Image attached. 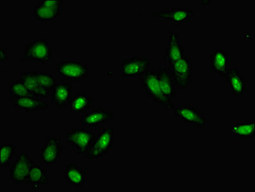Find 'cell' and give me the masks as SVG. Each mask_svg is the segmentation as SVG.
I'll list each match as a JSON object with an SVG mask.
<instances>
[{"label":"cell","mask_w":255,"mask_h":192,"mask_svg":"<svg viewBox=\"0 0 255 192\" xmlns=\"http://www.w3.org/2000/svg\"><path fill=\"white\" fill-rule=\"evenodd\" d=\"M142 87L147 97L151 98L152 102L158 103L166 110H172L175 105L171 99L165 97L161 90L156 71L148 69L146 73L138 77Z\"/></svg>","instance_id":"1"},{"label":"cell","mask_w":255,"mask_h":192,"mask_svg":"<svg viewBox=\"0 0 255 192\" xmlns=\"http://www.w3.org/2000/svg\"><path fill=\"white\" fill-rule=\"evenodd\" d=\"M52 51L50 42L44 38L29 42L21 59L23 62H39L46 64L51 61Z\"/></svg>","instance_id":"2"},{"label":"cell","mask_w":255,"mask_h":192,"mask_svg":"<svg viewBox=\"0 0 255 192\" xmlns=\"http://www.w3.org/2000/svg\"><path fill=\"white\" fill-rule=\"evenodd\" d=\"M168 70L175 86L180 90L186 92L192 82V66L190 57H182L169 66Z\"/></svg>","instance_id":"3"},{"label":"cell","mask_w":255,"mask_h":192,"mask_svg":"<svg viewBox=\"0 0 255 192\" xmlns=\"http://www.w3.org/2000/svg\"><path fill=\"white\" fill-rule=\"evenodd\" d=\"M114 129H105L102 133L97 134V137L86 153V159L88 162L101 159L104 155L108 153L109 149L113 148Z\"/></svg>","instance_id":"4"},{"label":"cell","mask_w":255,"mask_h":192,"mask_svg":"<svg viewBox=\"0 0 255 192\" xmlns=\"http://www.w3.org/2000/svg\"><path fill=\"white\" fill-rule=\"evenodd\" d=\"M36 164L30 155L21 151L17 156L10 170V180L14 185H29V174L32 165Z\"/></svg>","instance_id":"5"},{"label":"cell","mask_w":255,"mask_h":192,"mask_svg":"<svg viewBox=\"0 0 255 192\" xmlns=\"http://www.w3.org/2000/svg\"><path fill=\"white\" fill-rule=\"evenodd\" d=\"M58 77L71 82H80L89 75V68L82 62H60L56 68Z\"/></svg>","instance_id":"6"},{"label":"cell","mask_w":255,"mask_h":192,"mask_svg":"<svg viewBox=\"0 0 255 192\" xmlns=\"http://www.w3.org/2000/svg\"><path fill=\"white\" fill-rule=\"evenodd\" d=\"M172 110L174 111V117L176 119L196 128H205L207 123L205 115L184 102H178L177 106H174Z\"/></svg>","instance_id":"7"},{"label":"cell","mask_w":255,"mask_h":192,"mask_svg":"<svg viewBox=\"0 0 255 192\" xmlns=\"http://www.w3.org/2000/svg\"><path fill=\"white\" fill-rule=\"evenodd\" d=\"M96 137L95 133L84 128H73L70 133L66 134L67 144H71L81 155H86Z\"/></svg>","instance_id":"8"},{"label":"cell","mask_w":255,"mask_h":192,"mask_svg":"<svg viewBox=\"0 0 255 192\" xmlns=\"http://www.w3.org/2000/svg\"><path fill=\"white\" fill-rule=\"evenodd\" d=\"M64 149L61 138L55 136H47L44 147L39 154L41 164L48 167L57 164V160L64 153Z\"/></svg>","instance_id":"9"},{"label":"cell","mask_w":255,"mask_h":192,"mask_svg":"<svg viewBox=\"0 0 255 192\" xmlns=\"http://www.w3.org/2000/svg\"><path fill=\"white\" fill-rule=\"evenodd\" d=\"M151 66L147 57H128L123 60L120 68L122 77H139L144 75Z\"/></svg>","instance_id":"10"},{"label":"cell","mask_w":255,"mask_h":192,"mask_svg":"<svg viewBox=\"0 0 255 192\" xmlns=\"http://www.w3.org/2000/svg\"><path fill=\"white\" fill-rule=\"evenodd\" d=\"M195 15V11L189 8L173 7L169 10L153 11L151 15L160 21H173L176 25L189 21L192 16Z\"/></svg>","instance_id":"11"},{"label":"cell","mask_w":255,"mask_h":192,"mask_svg":"<svg viewBox=\"0 0 255 192\" xmlns=\"http://www.w3.org/2000/svg\"><path fill=\"white\" fill-rule=\"evenodd\" d=\"M72 97L73 89L71 83L57 82L51 91V104L57 108H66Z\"/></svg>","instance_id":"12"},{"label":"cell","mask_w":255,"mask_h":192,"mask_svg":"<svg viewBox=\"0 0 255 192\" xmlns=\"http://www.w3.org/2000/svg\"><path fill=\"white\" fill-rule=\"evenodd\" d=\"M224 77L229 84L230 91L237 97H243L246 93V78L242 75L237 67L228 68Z\"/></svg>","instance_id":"13"},{"label":"cell","mask_w":255,"mask_h":192,"mask_svg":"<svg viewBox=\"0 0 255 192\" xmlns=\"http://www.w3.org/2000/svg\"><path fill=\"white\" fill-rule=\"evenodd\" d=\"M165 62L169 66L185 57V47L180 45V36L174 31H170L168 44L164 48Z\"/></svg>","instance_id":"14"},{"label":"cell","mask_w":255,"mask_h":192,"mask_svg":"<svg viewBox=\"0 0 255 192\" xmlns=\"http://www.w3.org/2000/svg\"><path fill=\"white\" fill-rule=\"evenodd\" d=\"M10 101L14 108H21L26 113H35L49 108L47 102L42 101L41 98L35 96L10 97Z\"/></svg>","instance_id":"15"},{"label":"cell","mask_w":255,"mask_h":192,"mask_svg":"<svg viewBox=\"0 0 255 192\" xmlns=\"http://www.w3.org/2000/svg\"><path fill=\"white\" fill-rule=\"evenodd\" d=\"M113 120V113L106 108H95L91 112H86L82 117L81 122L84 128H96L100 124L107 123Z\"/></svg>","instance_id":"16"},{"label":"cell","mask_w":255,"mask_h":192,"mask_svg":"<svg viewBox=\"0 0 255 192\" xmlns=\"http://www.w3.org/2000/svg\"><path fill=\"white\" fill-rule=\"evenodd\" d=\"M87 171L82 167L74 164L65 165V179L68 185L82 187L87 184Z\"/></svg>","instance_id":"17"},{"label":"cell","mask_w":255,"mask_h":192,"mask_svg":"<svg viewBox=\"0 0 255 192\" xmlns=\"http://www.w3.org/2000/svg\"><path fill=\"white\" fill-rule=\"evenodd\" d=\"M228 62L229 57L227 51L221 48L216 49L210 54V69L212 72L224 77L228 68Z\"/></svg>","instance_id":"18"},{"label":"cell","mask_w":255,"mask_h":192,"mask_svg":"<svg viewBox=\"0 0 255 192\" xmlns=\"http://www.w3.org/2000/svg\"><path fill=\"white\" fill-rule=\"evenodd\" d=\"M19 80L35 97L42 99V98L49 97L50 96V93L38 84L37 78L35 77L33 71H30V72L23 71L20 73Z\"/></svg>","instance_id":"19"},{"label":"cell","mask_w":255,"mask_h":192,"mask_svg":"<svg viewBox=\"0 0 255 192\" xmlns=\"http://www.w3.org/2000/svg\"><path fill=\"white\" fill-rule=\"evenodd\" d=\"M156 73H157L158 82H159L161 90L165 97L170 99L176 97V86L173 78L170 75L168 68L166 67H158Z\"/></svg>","instance_id":"20"},{"label":"cell","mask_w":255,"mask_h":192,"mask_svg":"<svg viewBox=\"0 0 255 192\" xmlns=\"http://www.w3.org/2000/svg\"><path fill=\"white\" fill-rule=\"evenodd\" d=\"M255 120L232 123L230 125V135L238 139L255 138Z\"/></svg>","instance_id":"21"},{"label":"cell","mask_w":255,"mask_h":192,"mask_svg":"<svg viewBox=\"0 0 255 192\" xmlns=\"http://www.w3.org/2000/svg\"><path fill=\"white\" fill-rule=\"evenodd\" d=\"M48 184V174L46 169H42L41 165H32L29 174V185L32 190L41 189L42 186Z\"/></svg>","instance_id":"22"},{"label":"cell","mask_w":255,"mask_h":192,"mask_svg":"<svg viewBox=\"0 0 255 192\" xmlns=\"http://www.w3.org/2000/svg\"><path fill=\"white\" fill-rule=\"evenodd\" d=\"M93 99L87 93L82 92L73 96L68 106L71 113H83L90 108Z\"/></svg>","instance_id":"23"},{"label":"cell","mask_w":255,"mask_h":192,"mask_svg":"<svg viewBox=\"0 0 255 192\" xmlns=\"http://www.w3.org/2000/svg\"><path fill=\"white\" fill-rule=\"evenodd\" d=\"M35 17L39 21H54L62 15V8L49 7L38 4L34 6Z\"/></svg>","instance_id":"24"},{"label":"cell","mask_w":255,"mask_h":192,"mask_svg":"<svg viewBox=\"0 0 255 192\" xmlns=\"http://www.w3.org/2000/svg\"><path fill=\"white\" fill-rule=\"evenodd\" d=\"M33 72L35 73L39 86L49 93H51L53 87L57 83L55 78L50 72L43 71L41 69H37Z\"/></svg>","instance_id":"25"},{"label":"cell","mask_w":255,"mask_h":192,"mask_svg":"<svg viewBox=\"0 0 255 192\" xmlns=\"http://www.w3.org/2000/svg\"><path fill=\"white\" fill-rule=\"evenodd\" d=\"M1 152V167H8L12 165L15 155V145L1 143L0 145Z\"/></svg>","instance_id":"26"},{"label":"cell","mask_w":255,"mask_h":192,"mask_svg":"<svg viewBox=\"0 0 255 192\" xmlns=\"http://www.w3.org/2000/svg\"><path fill=\"white\" fill-rule=\"evenodd\" d=\"M10 97H23V96H35L30 93L26 86L20 80L11 83L8 88Z\"/></svg>","instance_id":"27"},{"label":"cell","mask_w":255,"mask_h":192,"mask_svg":"<svg viewBox=\"0 0 255 192\" xmlns=\"http://www.w3.org/2000/svg\"><path fill=\"white\" fill-rule=\"evenodd\" d=\"M64 0H39V4L51 8H62Z\"/></svg>","instance_id":"28"},{"label":"cell","mask_w":255,"mask_h":192,"mask_svg":"<svg viewBox=\"0 0 255 192\" xmlns=\"http://www.w3.org/2000/svg\"><path fill=\"white\" fill-rule=\"evenodd\" d=\"M1 62L6 61L7 59V53L3 47H1Z\"/></svg>","instance_id":"29"}]
</instances>
